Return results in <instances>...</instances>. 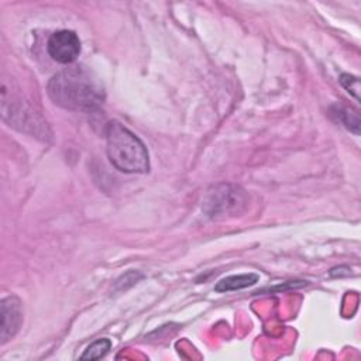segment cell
Masks as SVG:
<instances>
[{"label": "cell", "mask_w": 361, "mask_h": 361, "mask_svg": "<svg viewBox=\"0 0 361 361\" xmlns=\"http://www.w3.org/2000/svg\"><path fill=\"white\" fill-rule=\"evenodd\" d=\"M245 204V195L240 188L221 185L210 192L206 202V212L209 216H220L231 212H238Z\"/></svg>", "instance_id": "4"}, {"label": "cell", "mask_w": 361, "mask_h": 361, "mask_svg": "<svg viewBox=\"0 0 361 361\" xmlns=\"http://www.w3.org/2000/svg\"><path fill=\"white\" fill-rule=\"evenodd\" d=\"M340 83L343 85V87L351 93L355 100H360V80L358 78L353 76V75H348V73H343L340 76Z\"/></svg>", "instance_id": "9"}, {"label": "cell", "mask_w": 361, "mask_h": 361, "mask_svg": "<svg viewBox=\"0 0 361 361\" xmlns=\"http://www.w3.org/2000/svg\"><path fill=\"white\" fill-rule=\"evenodd\" d=\"M47 49L49 56L59 63H72L80 54V41L75 31H55L48 42Z\"/></svg>", "instance_id": "5"}, {"label": "cell", "mask_w": 361, "mask_h": 361, "mask_svg": "<svg viewBox=\"0 0 361 361\" xmlns=\"http://www.w3.org/2000/svg\"><path fill=\"white\" fill-rule=\"evenodd\" d=\"M0 338L1 344H6L23 324V306L18 298L7 296L0 303Z\"/></svg>", "instance_id": "6"}, {"label": "cell", "mask_w": 361, "mask_h": 361, "mask_svg": "<svg viewBox=\"0 0 361 361\" xmlns=\"http://www.w3.org/2000/svg\"><path fill=\"white\" fill-rule=\"evenodd\" d=\"M49 99L73 111H92L104 100V87L97 75L86 66L73 65L55 73L47 86Z\"/></svg>", "instance_id": "1"}, {"label": "cell", "mask_w": 361, "mask_h": 361, "mask_svg": "<svg viewBox=\"0 0 361 361\" xmlns=\"http://www.w3.org/2000/svg\"><path fill=\"white\" fill-rule=\"evenodd\" d=\"M110 347L111 341L109 338H99L85 350V353L80 355V360H99L107 354Z\"/></svg>", "instance_id": "8"}, {"label": "cell", "mask_w": 361, "mask_h": 361, "mask_svg": "<svg viewBox=\"0 0 361 361\" xmlns=\"http://www.w3.org/2000/svg\"><path fill=\"white\" fill-rule=\"evenodd\" d=\"M259 276L257 274H240V275H230L219 281L214 286L216 292H230V290H238L248 288L254 283H257Z\"/></svg>", "instance_id": "7"}, {"label": "cell", "mask_w": 361, "mask_h": 361, "mask_svg": "<svg viewBox=\"0 0 361 361\" xmlns=\"http://www.w3.org/2000/svg\"><path fill=\"white\" fill-rule=\"evenodd\" d=\"M338 114L341 116V123L348 130H351L354 134H360V120H358L357 113H353V111H348V110L343 109V110L338 111Z\"/></svg>", "instance_id": "10"}, {"label": "cell", "mask_w": 361, "mask_h": 361, "mask_svg": "<svg viewBox=\"0 0 361 361\" xmlns=\"http://www.w3.org/2000/svg\"><path fill=\"white\" fill-rule=\"evenodd\" d=\"M1 116L8 126L16 127L20 131L32 134V135H44L47 134V126L44 120L37 114V111L30 106L28 102H24L20 96H10L6 90L1 89Z\"/></svg>", "instance_id": "3"}, {"label": "cell", "mask_w": 361, "mask_h": 361, "mask_svg": "<svg viewBox=\"0 0 361 361\" xmlns=\"http://www.w3.org/2000/svg\"><path fill=\"white\" fill-rule=\"evenodd\" d=\"M106 151L111 165L121 172L144 173L149 169L147 147L118 121H110L106 127Z\"/></svg>", "instance_id": "2"}]
</instances>
